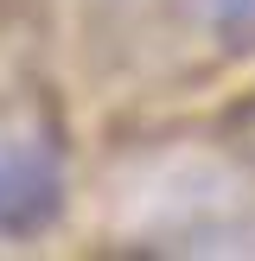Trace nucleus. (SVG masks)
<instances>
[{
  "label": "nucleus",
  "instance_id": "nucleus-1",
  "mask_svg": "<svg viewBox=\"0 0 255 261\" xmlns=\"http://www.w3.org/2000/svg\"><path fill=\"white\" fill-rule=\"evenodd\" d=\"M64 211V172L32 140H0V236H38Z\"/></svg>",
  "mask_w": 255,
  "mask_h": 261
},
{
  "label": "nucleus",
  "instance_id": "nucleus-2",
  "mask_svg": "<svg viewBox=\"0 0 255 261\" xmlns=\"http://www.w3.org/2000/svg\"><path fill=\"white\" fill-rule=\"evenodd\" d=\"M198 7L223 38H249L255 32V0H198Z\"/></svg>",
  "mask_w": 255,
  "mask_h": 261
}]
</instances>
